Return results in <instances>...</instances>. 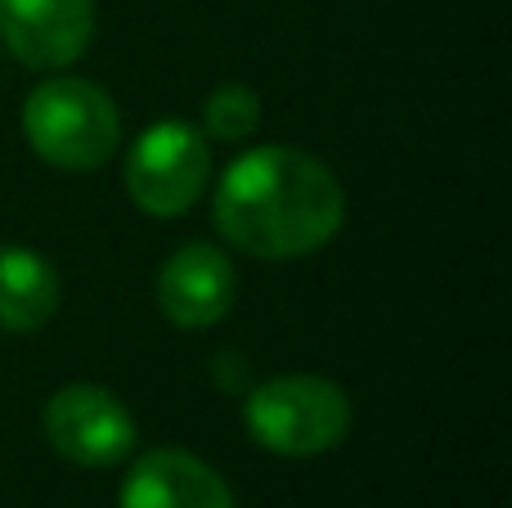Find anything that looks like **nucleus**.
<instances>
[{
    "label": "nucleus",
    "instance_id": "11",
    "mask_svg": "<svg viewBox=\"0 0 512 508\" xmlns=\"http://www.w3.org/2000/svg\"><path fill=\"white\" fill-rule=\"evenodd\" d=\"M216 360H221V365H230V374H225V369H216V383L230 387V392H243V378H248V365H243L239 351H221Z\"/></svg>",
    "mask_w": 512,
    "mask_h": 508
},
{
    "label": "nucleus",
    "instance_id": "2",
    "mask_svg": "<svg viewBox=\"0 0 512 508\" xmlns=\"http://www.w3.org/2000/svg\"><path fill=\"white\" fill-rule=\"evenodd\" d=\"M23 135L36 158L63 171H95L113 158L122 117L117 104L81 77H50L27 95Z\"/></svg>",
    "mask_w": 512,
    "mask_h": 508
},
{
    "label": "nucleus",
    "instance_id": "6",
    "mask_svg": "<svg viewBox=\"0 0 512 508\" xmlns=\"http://www.w3.org/2000/svg\"><path fill=\"white\" fill-rule=\"evenodd\" d=\"M95 36V0H0V41L27 68H68Z\"/></svg>",
    "mask_w": 512,
    "mask_h": 508
},
{
    "label": "nucleus",
    "instance_id": "7",
    "mask_svg": "<svg viewBox=\"0 0 512 508\" xmlns=\"http://www.w3.org/2000/svg\"><path fill=\"white\" fill-rule=\"evenodd\" d=\"M158 306L180 329H212L234 306V266L212 243H185L158 270Z\"/></svg>",
    "mask_w": 512,
    "mask_h": 508
},
{
    "label": "nucleus",
    "instance_id": "10",
    "mask_svg": "<svg viewBox=\"0 0 512 508\" xmlns=\"http://www.w3.org/2000/svg\"><path fill=\"white\" fill-rule=\"evenodd\" d=\"M256 122H261V99H256L248 86H221L203 108L207 135H212V140H225V144L248 140L256 131Z\"/></svg>",
    "mask_w": 512,
    "mask_h": 508
},
{
    "label": "nucleus",
    "instance_id": "8",
    "mask_svg": "<svg viewBox=\"0 0 512 508\" xmlns=\"http://www.w3.org/2000/svg\"><path fill=\"white\" fill-rule=\"evenodd\" d=\"M117 508H234L225 477L189 450H153L126 473Z\"/></svg>",
    "mask_w": 512,
    "mask_h": 508
},
{
    "label": "nucleus",
    "instance_id": "5",
    "mask_svg": "<svg viewBox=\"0 0 512 508\" xmlns=\"http://www.w3.org/2000/svg\"><path fill=\"white\" fill-rule=\"evenodd\" d=\"M45 441L68 464L113 468L135 450V419L108 387L72 383L45 405Z\"/></svg>",
    "mask_w": 512,
    "mask_h": 508
},
{
    "label": "nucleus",
    "instance_id": "3",
    "mask_svg": "<svg viewBox=\"0 0 512 508\" xmlns=\"http://www.w3.org/2000/svg\"><path fill=\"white\" fill-rule=\"evenodd\" d=\"M243 419H248L256 446L288 459H306L342 446L346 428H351V401L328 378L283 374L252 387L243 401Z\"/></svg>",
    "mask_w": 512,
    "mask_h": 508
},
{
    "label": "nucleus",
    "instance_id": "4",
    "mask_svg": "<svg viewBox=\"0 0 512 508\" xmlns=\"http://www.w3.org/2000/svg\"><path fill=\"white\" fill-rule=\"evenodd\" d=\"M212 180L207 135L185 122H158L126 153V189L149 216H180Z\"/></svg>",
    "mask_w": 512,
    "mask_h": 508
},
{
    "label": "nucleus",
    "instance_id": "1",
    "mask_svg": "<svg viewBox=\"0 0 512 508\" xmlns=\"http://www.w3.org/2000/svg\"><path fill=\"white\" fill-rule=\"evenodd\" d=\"M216 230L248 257L292 261L319 252L346 216L337 176L306 149L265 144L234 162L216 185Z\"/></svg>",
    "mask_w": 512,
    "mask_h": 508
},
{
    "label": "nucleus",
    "instance_id": "9",
    "mask_svg": "<svg viewBox=\"0 0 512 508\" xmlns=\"http://www.w3.org/2000/svg\"><path fill=\"white\" fill-rule=\"evenodd\" d=\"M59 306V275L32 248L0 243V329L32 333Z\"/></svg>",
    "mask_w": 512,
    "mask_h": 508
}]
</instances>
